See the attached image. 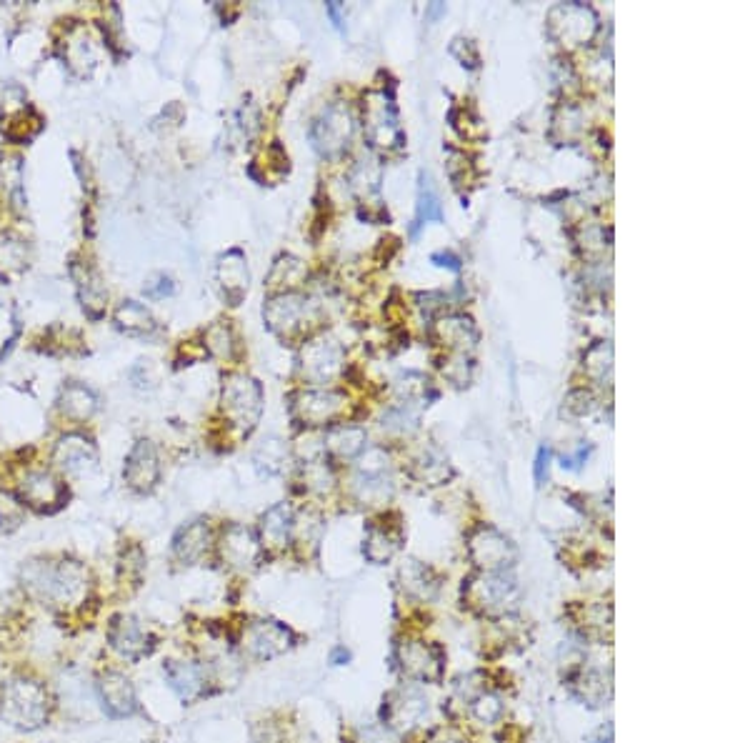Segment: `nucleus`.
I'll use <instances>...</instances> for the list:
<instances>
[{
	"label": "nucleus",
	"mask_w": 750,
	"mask_h": 743,
	"mask_svg": "<svg viewBox=\"0 0 750 743\" xmlns=\"http://www.w3.org/2000/svg\"><path fill=\"white\" fill-rule=\"evenodd\" d=\"M443 221V208H440L438 193L430 186V178L420 176V191H418V226L425 223H440Z\"/></svg>",
	"instance_id": "473e14b6"
},
{
	"label": "nucleus",
	"mask_w": 750,
	"mask_h": 743,
	"mask_svg": "<svg viewBox=\"0 0 750 743\" xmlns=\"http://www.w3.org/2000/svg\"><path fill=\"white\" fill-rule=\"evenodd\" d=\"M310 301L300 293H278V296L270 298L263 308V316L268 321V326L273 328L280 336H293L303 328L305 318H308Z\"/></svg>",
	"instance_id": "ddd939ff"
},
{
	"label": "nucleus",
	"mask_w": 750,
	"mask_h": 743,
	"mask_svg": "<svg viewBox=\"0 0 750 743\" xmlns=\"http://www.w3.org/2000/svg\"><path fill=\"white\" fill-rule=\"evenodd\" d=\"M363 121L373 146L385 148V151L403 146L405 138L398 126V116H395V106L390 96H385V93H370L368 103H365Z\"/></svg>",
	"instance_id": "6e6552de"
},
{
	"label": "nucleus",
	"mask_w": 750,
	"mask_h": 743,
	"mask_svg": "<svg viewBox=\"0 0 750 743\" xmlns=\"http://www.w3.org/2000/svg\"><path fill=\"white\" fill-rule=\"evenodd\" d=\"M115 321H118V326L125 333H138V336H145V333H150L155 328V321L150 318V313L135 301H125L118 308V313H115Z\"/></svg>",
	"instance_id": "c756f323"
},
{
	"label": "nucleus",
	"mask_w": 750,
	"mask_h": 743,
	"mask_svg": "<svg viewBox=\"0 0 750 743\" xmlns=\"http://www.w3.org/2000/svg\"><path fill=\"white\" fill-rule=\"evenodd\" d=\"M28 258H25V241L23 238L13 236V233H0V271H20V268L28 266Z\"/></svg>",
	"instance_id": "7c9ffc66"
},
{
	"label": "nucleus",
	"mask_w": 750,
	"mask_h": 743,
	"mask_svg": "<svg viewBox=\"0 0 750 743\" xmlns=\"http://www.w3.org/2000/svg\"><path fill=\"white\" fill-rule=\"evenodd\" d=\"M48 691L33 678L15 676L0 686V718L20 731H35L48 721Z\"/></svg>",
	"instance_id": "f03ea898"
},
{
	"label": "nucleus",
	"mask_w": 750,
	"mask_h": 743,
	"mask_svg": "<svg viewBox=\"0 0 750 743\" xmlns=\"http://www.w3.org/2000/svg\"><path fill=\"white\" fill-rule=\"evenodd\" d=\"M570 686H573L575 696H580V701H588L590 706H598L605 696L603 678L595 671H585V668L570 678Z\"/></svg>",
	"instance_id": "2f4dec72"
},
{
	"label": "nucleus",
	"mask_w": 750,
	"mask_h": 743,
	"mask_svg": "<svg viewBox=\"0 0 750 743\" xmlns=\"http://www.w3.org/2000/svg\"><path fill=\"white\" fill-rule=\"evenodd\" d=\"M283 461H285V448L280 446V441H275V438L265 443V446L258 451V456H255V463H258L260 468L265 466V473H268V476L280 473Z\"/></svg>",
	"instance_id": "e433bc0d"
},
{
	"label": "nucleus",
	"mask_w": 750,
	"mask_h": 743,
	"mask_svg": "<svg viewBox=\"0 0 750 743\" xmlns=\"http://www.w3.org/2000/svg\"><path fill=\"white\" fill-rule=\"evenodd\" d=\"M433 261L438 263V266H448L450 271H460V261L455 256H445V253H438V256H433Z\"/></svg>",
	"instance_id": "ea45409f"
},
{
	"label": "nucleus",
	"mask_w": 750,
	"mask_h": 743,
	"mask_svg": "<svg viewBox=\"0 0 750 743\" xmlns=\"http://www.w3.org/2000/svg\"><path fill=\"white\" fill-rule=\"evenodd\" d=\"M98 453L95 446L83 436H65L55 448V463L68 473H85L95 468Z\"/></svg>",
	"instance_id": "5701e85b"
},
{
	"label": "nucleus",
	"mask_w": 750,
	"mask_h": 743,
	"mask_svg": "<svg viewBox=\"0 0 750 743\" xmlns=\"http://www.w3.org/2000/svg\"><path fill=\"white\" fill-rule=\"evenodd\" d=\"M123 478L133 491L150 493L160 478V461L150 441H138L125 458Z\"/></svg>",
	"instance_id": "4468645a"
},
{
	"label": "nucleus",
	"mask_w": 750,
	"mask_h": 743,
	"mask_svg": "<svg viewBox=\"0 0 750 743\" xmlns=\"http://www.w3.org/2000/svg\"><path fill=\"white\" fill-rule=\"evenodd\" d=\"M468 606L485 616H505L518 606V583L508 571L478 573L463 588Z\"/></svg>",
	"instance_id": "7ed1b4c3"
},
{
	"label": "nucleus",
	"mask_w": 750,
	"mask_h": 743,
	"mask_svg": "<svg viewBox=\"0 0 750 743\" xmlns=\"http://www.w3.org/2000/svg\"><path fill=\"white\" fill-rule=\"evenodd\" d=\"M343 408V396L333 391H305L298 396L295 413L305 426L328 423Z\"/></svg>",
	"instance_id": "412c9836"
},
{
	"label": "nucleus",
	"mask_w": 750,
	"mask_h": 743,
	"mask_svg": "<svg viewBox=\"0 0 750 743\" xmlns=\"http://www.w3.org/2000/svg\"><path fill=\"white\" fill-rule=\"evenodd\" d=\"M95 403H98V401H95L93 391H90V388H85V386H78V383H73V386L65 388L63 398H60V408H63L65 416L78 418V421L93 416Z\"/></svg>",
	"instance_id": "c85d7f7f"
},
{
	"label": "nucleus",
	"mask_w": 750,
	"mask_h": 743,
	"mask_svg": "<svg viewBox=\"0 0 750 743\" xmlns=\"http://www.w3.org/2000/svg\"><path fill=\"white\" fill-rule=\"evenodd\" d=\"M470 561L480 568L483 573L508 571L515 561V548L503 533L495 528H480L468 543Z\"/></svg>",
	"instance_id": "1a4fd4ad"
},
{
	"label": "nucleus",
	"mask_w": 750,
	"mask_h": 743,
	"mask_svg": "<svg viewBox=\"0 0 750 743\" xmlns=\"http://www.w3.org/2000/svg\"><path fill=\"white\" fill-rule=\"evenodd\" d=\"M108 643L118 656L128 658V661H140L153 648L150 633L145 631L143 623L135 616H128V613H118V616L110 618Z\"/></svg>",
	"instance_id": "f8f14e48"
},
{
	"label": "nucleus",
	"mask_w": 750,
	"mask_h": 743,
	"mask_svg": "<svg viewBox=\"0 0 750 743\" xmlns=\"http://www.w3.org/2000/svg\"><path fill=\"white\" fill-rule=\"evenodd\" d=\"M548 33L560 46H583L598 33V16L583 3H560L550 8Z\"/></svg>",
	"instance_id": "39448f33"
},
{
	"label": "nucleus",
	"mask_w": 750,
	"mask_h": 743,
	"mask_svg": "<svg viewBox=\"0 0 750 743\" xmlns=\"http://www.w3.org/2000/svg\"><path fill=\"white\" fill-rule=\"evenodd\" d=\"M340 358H343V353H340L338 343L320 338L303 351V371L313 381H328L340 371Z\"/></svg>",
	"instance_id": "aec40b11"
},
{
	"label": "nucleus",
	"mask_w": 750,
	"mask_h": 743,
	"mask_svg": "<svg viewBox=\"0 0 750 743\" xmlns=\"http://www.w3.org/2000/svg\"><path fill=\"white\" fill-rule=\"evenodd\" d=\"M415 468H418L420 481L428 483V486H440V483H445L450 478V466L443 458L425 456L420 458V463Z\"/></svg>",
	"instance_id": "72a5a7b5"
},
{
	"label": "nucleus",
	"mask_w": 750,
	"mask_h": 743,
	"mask_svg": "<svg viewBox=\"0 0 750 743\" xmlns=\"http://www.w3.org/2000/svg\"><path fill=\"white\" fill-rule=\"evenodd\" d=\"M583 456H585V448L578 453V458H575V461H583ZM570 463H573V461H570V458H563V468H565V466L570 468Z\"/></svg>",
	"instance_id": "a19ab883"
},
{
	"label": "nucleus",
	"mask_w": 750,
	"mask_h": 743,
	"mask_svg": "<svg viewBox=\"0 0 750 743\" xmlns=\"http://www.w3.org/2000/svg\"><path fill=\"white\" fill-rule=\"evenodd\" d=\"M158 283H160V286H153V283H148V286H145V293H148L150 298H163L165 293H173V283H170V278L158 276Z\"/></svg>",
	"instance_id": "58836bf2"
},
{
	"label": "nucleus",
	"mask_w": 750,
	"mask_h": 743,
	"mask_svg": "<svg viewBox=\"0 0 750 743\" xmlns=\"http://www.w3.org/2000/svg\"><path fill=\"white\" fill-rule=\"evenodd\" d=\"M260 541L255 538V533L250 528L238 526H228V531L223 533V543H220V553H223L225 561L235 568H245L253 566L255 561L260 558Z\"/></svg>",
	"instance_id": "dca6fc26"
},
{
	"label": "nucleus",
	"mask_w": 750,
	"mask_h": 743,
	"mask_svg": "<svg viewBox=\"0 0 750 743\" xmlns=\"http://www.w3.org/2000/svg\"><path fill=\"white\" fill-rule=\"evenodd\" d=\"M428 713V698L415 688H398L385 696L380 718L393 731H408Z\"/></svg>",
	"instance_id": "9d476101"
},
{
	"label": "nucleus",
	"mask_w": 750,
	"mask_h": 743,
	"mask_svg": "<svg viewBox=\"0 0 750 743\" xmlns=\"http://www.w3.org/2000/svg\"><path fill=\"white\" fill-rule=\"evenodd\" d=\"M400 541V528L398 526H380L378 521H373L368 526V533H365V543H363V553L373 566H383L388 563L390 558L398 553Z\"/></svg>",
	"instance_id": "b1692460"
},
{
	"label": "nucleus",
	"mask_w": 750,
	"mask_h": 743,
	"mask_svg": "<svg viewBox=\"0 0 750 743\" xmlns=\"http://www.w3.org/2000/svg\"><path fill=\"white\" fill-rule=\"evenodd\" d=\"M98 696L103 711L110 718H128L138 711V696H135L133 683L118 671H108L98 678Z\"/></svg>",
	"instance_id": "2eb2a0df"
},
{
	"label": "nucleus",
	"mask_w": 750,
	"mask_h": 743,
	"mask_svg": "<svg viewBox=\"0 0 750 743\" xmlns=\"http://www.w3.org/2000/svg\"><path fill=\"white\" fill-rule=\"evenodd\" d=\"M223 411L230 423L243 428L245 433L258 423L263 411V391L248 376H228L223 383Z\"/></svg>",
	"instance_id": "423d86ee"
},
{
	"label": "nucleus",
	"mask_w": 750,
	"mask_h": 743,
	"mask_svg": "<svg viewBox=\"0 0 750 743\" xmlns=\"http://www.w3.org/2000/svg\"><path fill=\"white\" fill-rule=\"evenodd\" d=\"M295 516L288 503L268 508L260 518V548H285L293 538Z\"/></svg>",
	"instance_id": "a211bd4d"
},
{
	"label": "nucleus",
	"mask_w": 750,
	"mask_h": 743,
	"mask_svg": "<svg viewBox=\"0 0 750 743\" xmlns=\"http://www.w3.org/2000/svg\"><path fill=\"white\" fill-rule=\"evenodd\" d=\"M365 431L358 426H333L325 436V448L338 458H355L365 451Z\"/></svg>",
	"instance_id": "a878e982"
},
{
	"label": "nucleus",
	"mask_w": 750,
	"mask_h": 743,
	"mask_svg": "<svg viewBox=\"0 0 750 743\" xmlns=\"http://www.w3.org/2000/svg\"><path fill=\"white\" fill-rule=\"evenodd\" d=\"M20 498L33 508H48L58 506L63 498V486L58 478L48 471H30L28 476L20 481Z\"/></svg>",
	"instance_id": "4be33fe9"
},
{
	"label": "nucleus",
	"mask_w": 750,
	"mask_h": 743,
	"mask_svg": "<svg viewBox=\"0 0 750 743\" xmlns=\"http://www.w3.org/2000/svg\"><path fill=\"white\" fill-rule=\"evenodd\" d=\"M438 333L443 346H448L450 351H460L465 356V348H473L478 341V333L470 318L465 316H448L445 321L438 323Z\"/></svg>",
	"instance_id": "bb28decb"
},
{
	"label": "nucleus",
	"mask_w": 750,
	"mask_h": 743,
	"mask_svg": "<svg viewBox=\"0 0 750 743\" xmlns=\"http://www.w3.org/2000/svg\"><path fill=\"white\" fill-rule=\"evenodd\" d=\"M250 273L245 266V256L240 251H228L218 261V283L223 288V296L230 306H238L248 293Z\"/></svg>",
	"instance_id": "f3484780"
},
{
	"label": "nucleus",
	"mask_w": 750,
	"mask_h": 743,
	"mask_svg": "<svg viewBox=\"0 0 750 743\" xmlns=\"http://www.w3.org/2000/svg\"><path fill=\"white\" fill-rule=\"evenodd\" d=\"M400 581H403V591L413 598H430L435 593V588H438V581L430 573V568L420 566L415 561H410L400 571Z\"/></svg>",
	"instance_id": "cd10ccee"
},
{
	"label": "nucleus",
	"mask_w": 750,
	"mask_h": 743,
	"mask_svg": "<svg viewBox=\"0 0 750 743\" xmlns=\"http://www.w3.org/2000/svg\"><path fill=\"white\" fill-rule=\"evenodd\" d=\"M470 711H473V716L478 718L480 723H493L498 721L500 713H503V703H500V698L493 696V693H478V696H473V701H470Z\"/></svg>",
	"instance_id": "f704fd0d"
},
{
	"label": "nucleus",
	"mask_w": 750,
	"mask_h": 743,
	"mask_svg": "<svg viewBox=\"0 0 750 743\" xmlns=\"http://www.w3.org/2000/svg\"><path fill=\"white\" fill-rule=\"evenodd\" d=\"M548 466H550V451L548 448H540L538 461H535V481L543 483L548 478Z\"/></svg>",
	"instance_id": "4c0bfd02"
},
{
	"label": "nucleus",
	"mask_w": 750,
	"mask_h": 743,
	"mask_svg": "<svg viewBox=\"0 0 750 743\" xmlns=\"http://www.w3.org/2000/svg\"><path fill=\"white\" fill-rule=\"evenodd\" d=\"M398 666L413 681L440 683L445 671V653L438 643L403 641L398 646Z\"/></svg>",
	"instance_id": "0eeeda50"
},
{
	"label": "nucleus",
	"mask_w": 750,
	"mask_h": 743,
	"mask_svg": "<svg viewBox=\"0 0 750 743\" xmlns=\"http://www.w3.org/2000/svg\"><path fill=\"white\" fill-rule=\"evenodd\" d=\"M163 676L168 686L178 693L180 701L193 703L195 698L203 696L205 691V673L203 668L190 661H168L163 666Z\"/></svg>",
	"instance_id": "6ab92c4d"
},
{
	"label": "nucleus",
	"mask_w": 750,
	"mask_h": 743,
	"mask_svg": "<svg viewBox=\"0 0 750 743\" xmlns=\"http://www.w3.org/2000/svg\"><path fill=\"white\" fill-rule=\"evenodd\" d=\"M210 546V528L205 521H190L173 536V553L180 563H195Z\"/></svg>",
	"instance_id": "393cba45"
},
{
	"label": "nucleus",
	"mask_w": 750,
	"mask_h": 743,
	"mask_svg": "<svg viewBox=\"0 0 750 743\" xmlns=\"http://www.w3.org/2000/svg\"><path fill=\"white\" fill-rule=\"evenodd\" d=\"M355 136V118L348 106L333 103L325 108L315 123L310 126V143L315 151L325 158H335L348 151L350 141Z\"/></svg>",
	"instance_id": "20e7f679"
},
{
	"label": "nucleus",
	"mask_w": 750,
	"mask_h": 743,
	"mask_svg": "<svg viewBox=\"0 0 750 743\" xmlns=\"http://www.w3.org/2000/svg\"><path fill=\"white\" fill-rule=\"evenodd\" d=\"M295 641V633L280 621H255L245 628L243 646L253 658H275L288 651Z\"/></svg>",
	"instance_id": "9b49d317"
},
{
	"label": "nucleus",
	"mask_w": 750,
	"mask_h": 743,
	"mask_svg": "<svg viewBox=\"0 0 750 743\" xmlns=\"http://www.w3.org/2000/svg\"><path fill=\"white\" fill-rule=\"evenodd\" d=\"M595 348H598V356H593V351L585 353L583 363H585V371L590 373L593 378H598V381H603V378L610 376V363H613V348L608 346V343H595Z\"/></svg>",
	"instance_id": "c9c22d12"
},
{
	"label": "nucleus",
	"mask_w": 750,
	"mask_h": 743,
	"mask_svg": "<svg viewBox=\"0 0 750 743\" xmlns=\"http://www.w3.org/2000/svg\"><path fill=\"white\" fill-rule=\"evenodd\" d=\"M25 591L40 603L65 608L75 606L88 593V573L78 561H53V558H35L20 571Z\"/></svg>",
	"instance_id": "f257e3e1"
}]
</instances>
